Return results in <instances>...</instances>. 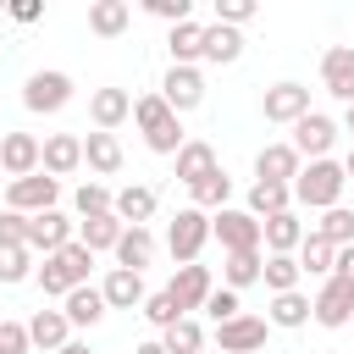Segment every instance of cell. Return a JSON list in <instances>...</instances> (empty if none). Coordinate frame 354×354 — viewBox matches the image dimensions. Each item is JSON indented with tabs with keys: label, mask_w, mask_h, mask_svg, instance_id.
Listing matches in <instances>:
<instances>
[{
	"label": "cell",
	"mask_w": 354,
	"mask_h": 354,
	"mask_svg": "<svg viewBox=\"0 0 354 354\" xmlns=\"http://www.w3.org/2000/svg\"><path fill=\"white\" fill-rule=\"evenodd\" d=\"M88 266H94V249H83L77 238L55 254H44V266L33 271V282L44 288V299H66L72 288H88Z\"/></svg>",
	"instance_id": "1"
},
{
	"label": "cell",
	"mask_w": 354,
	"mask_h": 354,
	"mask_svg": "<svg viewBox=\"0 0 354 354\" xmlns=\"http://www.w3.org/2000/svg\"><path fill=\"white\" fill-rule=\"evenodd\" d=\"M133 122H138V133H144V144L155 149V155H177L188 138H183V122H177V111L160 100V94H144V100H133Z\"/></svg>",
	"instance_id": "2"
},
{
	"label": "cell",
	"mask_w": 354,
	"mask_h": 354,
	"mask_svg": "<svg viewBox=\"0 0 354 354\" xmlns=\"http://www.w3.org/2000/svg\"><path fill=\"white\" fill-rule=\"evenodd\" d=\"M343 160H310L299 177H293V199L304 205V210H332L337 199H343Z\"/></svg>",
	"instance_id": "3"
},
{
	"label": "cell",
	"mask_w": 354,
	"mask_h": 354,
	"mask_svg": "<svg viewBox=\"0 0 354 354\" xmlns=\"http://www.w3.org/2000/svg\"><path fill=\"white\" fill-rule=\"evenodd\" d=\"M205 238H210V216H205L199 205L177 210V216H171V227H166V249H171V260H177V266H194V260H199V249H205Z\"/></svg>",
	"instance_id": "4"
},
{
	"label": "cell",
	"mask_w": 354,
	"mask_h": 354,
	"mask_svg": "<svg viewBox=\"0 0 354 354\" xmlns=\"http://www.w3.org/2000/svg\"><path fill=\"white\" fill-rule=\"evenodd\" d=\"M55 199H61V183H55L50 171L17 177V183L6 188V210H22V216H44V210H55Z\"/></svg>",
	"instance_id": "5"
},
{
	"label": "cell",
	"mask_w": 354,
	"mask_h": 354,
	"mask_svg": "<svg viewBox=\"0 0 354 354\" xmlns=\"http://www.w3.org/2000/svg\"><path fill=\"white\" fill-rule=\"evenodd\" d=\"M210 238H221L227 254H249V249L266 243V232H260V221L249 210H216L210 216Z\"/></svg>",
	"instance_id": "6"
},
{
	"label": "cell",
	"mask_w": 354,
	"mask_h": 354,
	"mask_svg": "<svg viewBox=\"0 0 354 354\" xmlns=\"http://www.w3.org/2000/svg\"><path fill=\"white\" fill-rule=\"evenodd\" d=\"M22 105L39 111V116L66 111V105H72V77H66V72H33V77L22 83Z\"/></svg>",
	"instance_id": "7"
},
{
	"label": "cell",
	"mask_w": 354,
	"mask_h": 354,
	"mask_svg": "<svg viewBox=\"0 0 354 354\" xmlns=\"http://www.w3.org/2000/svg\"><path fill=\"white\" fill-rule=\"evenodd\" d=\"M0 171H6L11 183L44 171V144H39L33 133H6V138H0Z\"/></svg>",
	"instance_id": "8"
},
{
	"label": "cell",
	"mask_w": 354,
	"mask_h": 354,
	"mask_svg": "<svg viewBox=\"0 0 354 354\" xmlns=\"http://www.w3.org/2000/svg\"><path fill=\"white\" fill-rule=\"evenodd\" d=\"M266 348V315H238L216 326V354H260Z\"/></svg>",
	"instance_id": "9"
},
{
	"label": "cell",
	"mask_w": 354,
	"mask_h": 354,
	"mask_svg": "<svg viewBox=\"0 0 354 354\" xmlns=\"http://www.w3.org/2000/svg\"><path fill=\"white\" fill-rule=\"evenodd\" d=\"M310 304H315V321H321V326H348V321H354V282L326 277Z\"/></svg>",
	"instance_id": "10"
},
{
	"label": "cell",
	"mask_w": 354,
	"mask_h": 354,
	"mask_svg": "<svg viewBox=\"0 0 354 354\" xmlns=\"http://www.w3.org/2000/svg\"><path fill=\"white\" fill-rule=\"evenodd\" d=\"M160 100L183 116V111H194V105H205V77H199V66H171L166 77H160Z\"/></svg>",
	"instance_id": "11"
},
{
	"label": "cell",
	"mask_w": 354,
	"mask_h": 354,
	"mask_svg": "<svg viewBox=\"0 0 354 354\" xmlns=\"http://www.w3.org/2000/svg\"><path fill=\"white\" fill-rule=\"evenodd\" d=\"M260 111H266V122H299V116H310V88L304 83H271L266 88V100H260Z\"/></svg>",
	"instance_id": "12"
},
{
	"label": "cell",
	"mask_w": 354,
	"mask_h": 354,
	"mask_svg": "<svg viewBox=\"0 0 354 354\" xmlns=\"http://www.w3.org/2000/svg\"><path fill=\"white\" fill-rule=\"evenodd\" d=\"M332 144H337V122H332V116L310 111V116H299V122H293V149H299V155L326 160V149H332Z\"/></svg>",
	"instance_id": "13"
},
{
	"label": "cell",
	"mask_w": 354,
	"mask_h": 354,
	"mask_svg": "<svg viewBox=\"0 0 354 354\" xmlns=\"http://www.w3.org/2000/svg\"><path fill=\"white\" fill-rule=\"evenodd\" d=\"M299 171H304V155H299L293 144H266V149L254 155V183H288V188H293Z\"/></svg>",
	"instance_id": "14"
},
{
	"label": "cell",
	"mask_w": 354,
	"mask_h": 354,
	"mask_svg": "<svg viewBox=\"0 0 354 354\" xmlns=\"http://www.w3.org/2000/svg\"><path fill=\"white\" fill-rule=\"evenodd\" d=\"M321 83H326L332 100L354 105V44H332V50L321 55Z\"/></svg>",
	"instance_id": "15"
},
{
	"label": "cell",
	"mask_w": 354,
	"mask_h": 354,
	"mask_svg": "<svg viewBox=\"0 0 354 354\" xmlns=\"http://www.w3.org/2000/svg\"><path fill=\"white\" fill-rule=\"evenodd\" d=\"M166 293H171L177 310L188 315V310H205V299H210L216 288H210V271H205V266H177V277L166 282Z\"/></svg>",
	"instance_id": "16"
},
{
	"label": "cell",
	"mask_w": 354,
	"mask_h": 354,
	"mask_svg": "<svg viewBox=\"0 0 354 354\" xmlns=\"http://www.w3.org/2000/svg\"><path fill=\"white\" fill-rule=\"evenodd\" d=\"M77 166H83V138H77V133H50V138H44V171L61 183V177H72Z\"/></svg>",
	"instance_id": "17"
},
{
	"label": "cell",
	"mask_w": 354,
	"mask_h": 354,
	"mask_svg": "<svg viewBox=\"0 0 354 354\" xmlns=\"http://www.w3.org/2000/svg\"><path fill=\"white\" fill-rule=\"evenodd\" d=\"M66 243H72V221H66L61 210L28 216V249H44V254H55V249H66Z\"/></svg>",
	"instance_id": "18"
},
{
	"label": "cell",
	"mask_w": 354,
	"mask_h": 354,
	"mask_svg": "<svg viewBox=\"0 0 354 354\" xmlns=\"http://www.w3.org/2000/svg\"><path fill=\"white\" fill-rule=\"evenodd\" d=\"M100 293H105V304L111 310H144V277L138 271H122V266H111V277L100 282Z\"/></svg>",
	"instance_id": "19"
},
{
	"label": "cell",
	"mask_w": 354,
	"mask_h": 354,
	"mask_svg": "<svg viewBox=\"0 0 354 354\" xmlns=\"http://www.w3.org/2000/svg\"><path fill=\"white\" fill-rule=\"evenodd\" d=\"M28 337H33V348H50V354H61V348L72 343V321H66V310H33V321H28Z\"/></svg>",
	"instance_id": "20"
},
{
	"label": "cell",
	"mask_w": 354,
	"mask_h": 354,
	"mask_svg": "<svg viewBox=\"0 0 354 354\" xmlns=\"http://www.w3.org/2000/svg\"><path fill=\"white\" fill-rule=\"evenodd\" d=\"M88 116H94V127H100V133H111V127H122V122L133 116V94H127V88H94Z\"/></svg>",
	"instance_id": "21"
},
{
	"label": "cell",
	"mask_w": 354,
	"mask_h": 354,
	"mask_svg": "<svg viewBox=\"0 0 354 354\" xmlns=\"http://www.w3.org/2000/svg\"><path fill=\"white\" fill-rule=\"evenodd\" d=\"M122 232H127V227H122V216H116V210H105V216H88V221H77V243H83V249H94V254H100V249H111V254H116Z\"/></svg>",
	"instance_id": "22"
},
{
	"label": "cell",
	"mask_w": 354,
	"mask_h": 354,
	"mask_svg": "<svg viewBox=\"0 0 354 354\" xmlns=\"http://www.w3.org/2000/svg\"><path fill=\"white\" fill-rule=\"evenodd\" d=\"M83 160H88V171H100V177H116L122 171V144H116V133H88L83 138Z\"/></svg>",
	"instance_id": "23"
},
{
	"label": "cell",
	"mask_w": 354,
	"mask_h": 354,
	"mask_svg": "<svg viewBox=\"0 0 354 354\" xmlns=\"http://www.w3.org/2000/svg\"><path fill=\"white\" fill-rule=\"evenodd\" d=\"M210 171H216V149H210L205 138H188V144L177 149V183L194 188V183H205Z\"/></svg>",
	"instance_id": "24"
},
{
	"label": "cell",
	"mask_w": 354,
	"mask_h": 354,
	"mask_svg": "<svg viewBox=\"0 0 354 354\" xmlns=\"http://www.w3.org/2000/svg\"><path fill=\"white\" fill-rule=\"evenodd\" d=\"M149 260H155V232H149V227H127V232H122V243H116V266L144 277V266H149Z\"/></svg>",
	"instance_id": "25"
},
{
	"label": "cell",
	"mask_w": 354,
	"mask_h": 354,
	"mask_svg": "<svg viewBox=\"0 0 354 354\" xmlns=\"http://www.w3.org/2000/svg\"><path fill=\"white\" fill-rule=\"evenodd\" d=\"M127 22H133V6L127 0H94L88 6V33H100V39L127 33Z\"/></svg>",
	"instance_id": "26"
},
{
	"label": "cell",
	"mask_w": 354,
	"mask_h": 354,
	"mask_svg": "<svg viewBox=\"0 0 354 354\" xmlns=\"http://www.w3.org/2000/svg\"><path fill=\"white\" fill-rule=\"evenodd\" d=\"M166 44H171V66H194V61H205V22H194V17L177 22Z\"/></svg>",
	"instance_id": "27"
},
{
	"label": "cell",
	"mask_w": 354,
	"mask_h": 354,
	"mask_svg": "<svg viewBox=\"0 0 354 354\" xmlns=\"http://www.w3.org/2000/svg\"><path fill=\"white\" fill-rule=\"evenodd\" d=\"M288 205H293V188H288V183H254L243 210H249L254 221H271V216H282Z\"/></svg>",
	"instance_id": "28"
},
{
	"label": "cell",
	"mask_w": 354,
	"mask_h": 354,
	"mask_svg": "<svg viewBox=\"0 0 354 354\" xmlns=\"http://www.w3.org/2000/svg\"><path fill=\"white\" fill-rule=\"evenodd\" d=\"M111 210L122 216V227H149V216H155V188L133 183V188H122V194H116V205H111Z\"/></svg>",
	"instance_id": "29"
},
{
	"label": "cell",
	"mask_w": 354,
	"mask_h": 354,
	"mask_svg": "<svg viewBox=\"0 0 354 354\" xmlns=\"http://www.w3.org/2000/svg\"><path fill=\"white\" fill-rule=\"evenodd\" d=\"M260 232H266V249H271V254H293V249L304 243V221H299L293 210H282V216L260 221Z\"/></svg>",
	"instance_id": "30"
},
{
	"label": "cell",
	"mask_w": 354,
	"mask_h": 354,
	"mask_svg": "<svg viewBox=\"0 0 354 354\" xmlns=\"http://www.w3.org/2000/svg\"><path fill=\"white\" fill-rule=\"evenodd\" d=\"M61 310H66V321H72V326H94V321H100V315H105L111 304H105V293H100V288L88 282V288H72Z\"/></svg>",
	"instance_id": "31"
},
{
	"label": "cell",
	"mask_w": 354,
	"mask_h": 354,
	"mask_svg": "<svg viewBox=\"0 0 354 354\" xmlns=\"http://www.w3.org/2000/svg\"><path fill=\"white\" fill-rule=\"evenodd\" d=\"M332 266H337V243H326L321 232H304V243H299V271L332 277Z\"/></svg>",
	"instance_id": "32"
},
{
	"label": "cell",
	"mask_w": 354,
	"mask_h": 354,
	"mask_svg": "<svg viewBox=\"0 0 354 354\" xmlns=\"http://www.w3.org/2000/svg\"><path fill=\"white\" fill-rule=\"evenodd\" d=\"M238 55H243V33H238V28H221V22H210V28H205V61L227 66V61H238Z\"/></svg>",
	"instance_id": "33"
},
{
	"label": "cell",
	"mask_w": 354,
	"mask_h": 354,
	"mask_svg": "<svg viewBox=\"0 0 354 354\" xmlns=\"http://www.w3.org/2000/svg\"><path fill=\"white\" fill-rule=\"evenodd\" d=\"M299 277H304V271H299V254H266L260 282L271 288V299H277V293H293V288H299Z\"/></svg>",
	"instance_id": "34"
},
{
	"label": "cell",
	"mask_w": 354,
	"mask_h": 354,
	"mask_svg": "<svg viewBox=\"0 0 354 354\" xmlns=\"http://www.w3.org/2000/svg\"><path fill=\"white\" fill-rule=\"evenodd\" d=\"M304 321H315V304H310L299 288L271 299V326H288V332H293V326H304Z\"/></svg>",
	"instance_id": "35"
},
{
	"label": "cell",
	"mask_w": 354,
	"mask_h": 354,
	"mask_svg": "<svg viewBox=\"0 0 354 354\" xmlns=\"http://www.w3.org/2000/svg\"><path fill=\"white\" fill-rule=\"evenodd\" d=\"M188 194H194V205H199L205 216H210V210H227V194H232V177H227V171L216 166V171H210L205 183H194Z\"/></svg>",
	"instance_id": "36"
},
{
	"label": "cell",
	"mask_w": 354,
	"mask_h": 354,
	"mask_svg": "<svg viewBox=\"0 0 354 354\" xmlns=\"http://www.w3.org/2000/svg\"><path fill=\"white\" fill-rule=\"evenodd\" d=\"M260 271H266V254H260V249H249V254H227V266H221V277H227L232 293L249 288V282H260Z\"/></svg>",
	"instance_id": "37"
},
{
	"label": "cell",
	"mask_w": 354,
	"mask_h": 354,
	"mask_svg": "<svg viewBox=\"0 0 354 354\" xmlns=\"http://www.w3.org/2000/svg\"><path fill=\"white\" fill-rule=\"evenodd\" d=\"M310 232H321L326 243H337V249H348V243H354V210H343V205H332V210H326V216H321V221H315Z\"/></svg>",
	"instance_id": "38"
},
{
	"label": "cell",
	"mask_w": 354,
	"mask_h": 354,
	"mask_svg": "<svg viewBox=\"0 0 354 354\" xmlns=\"http://www.w3.org/2000/svg\"><path fill=\"white\" fill-rule=\"evenodd\" d=\"M160 343H166V354H205V332H199V321L188 315V321H177L171 332H160Z\"/></svg>",
	"instance_id": "39"
},
{
	"label": "cell",
	"mask_w": 354,
	"mask_h": 354,
	"mask_svg": "<svg viewBox=\"0 0 354 354\" xmlns=\"http://www.w3.org/2000/svg\"><path fill=\"white\" fill-rule=\"evenodd\" d=\"M28 254H33L28 243H0V282H6V288L33 277V260H28Z\"/></svg>",
	"instance_id": "40"
},
{
	"label": "cell",
	"mask_w": 354,
	"mask_h": 354,
	"mask_svg": "<svg viewBox=\"0 0 354 354\" xmlns=\"http://www.w3.org/2000/svg\"><path fill=\"white\" fill-rule=\"evenodd\" d=\"M144 321H149V326H160V332H171V326H177V321H188V315H183V310H177V299L160 288V293H149V299H144Z\"/></svg>",
	"instance_id": "41"
},
{
	"label": "cell",
	"mask_w": 354,
	"mask_h": 354,
	"mask_svg": "<svg viewBox=\"0 0 354 354\" xmlns=\"http://www.w3.org/2000/svg\"><path fill=\"white\" fill-rule=\"evenodd\" d=\"M72 205H77V216H83V221H88V216H105V210H111V205H116V194H111V188H105V183H83V188H77V194H72Z\"/></svg>",
	"instance_id": "42"
},
{
	"label": "cell",
	"mask_w": 354,
	"mask_h": 354,
	"mask_svg": "<svg viewBox=\"0 0 354 354\" xmlns=\"http://www.w3.org/2000/svg\"><path fill=\"white\" fill-rule=\"evenodd\" d=\"M205 315H210L216 326H227V321H238V315H243V304H238V293H232V288H216V293L205 299Z\"/></svg>",
	"instance_id": "43"
},
{
	"label": "cell",
	"mask_w": 354,
	"mask_h": 354,
	"mask_svg": "<svg viewBox=\"0 0 354 354\" xmlns=\"http://www.w3.org/2000/svg\"><path fill=\"white\" fill-rule=\"evenodd\" d=\"M254 17V0H216V22L221 28H243Z\"/></svg>",
	"instance_id": "44"
},
{
	"label": "cell",
	"mask_w": 354,
	"mask_h": 354,
	"mask_svg": "<svg viewBox=\"0 0 354 354\" xmlns=\"http://www.w3.org/2000/svg\"><path fill=\"white\" fill-rule=\"evenodd\" d=\"M28 348H33L28 326L22 321H0V354H28Z\"/></svg>",
	"instance_id": "45"
},
{
	"label": "cell",
	"mask_w": 354,
	"mask_h": 354,
	"mask_svg": "<svg viewBox=\"0 0 354 354\" xmlns=\"http://www.w3.org/2000/svg\"><path fill=\"white\" fill-rule=\"evenodd\" d=\"M144 6H149V17H160V22H171V28L188 22V11H194L188 0H144Z\"/></svg>",
	"instance_id": "46"
},
{
	"label": "cell",
	"mask_w": 354,
	"mask_h": 354,
	"mask_svg": "<svg viewBox=\"0 0 354 354\" xmlns=\"http://www.w3.org/2000/svg\"><path fill=\"white\" fill-rule=\"evenodd\" d=\"M0 243H28V216L22 210H0Z\"/></svg>",
	"instance_id": "47"
},
{
	"label": "cell",
	"mask_w": 354,
	"mask_h": 354,
	"mask_svg": "<svg viewBox=\"0 0 354 354\" xmlns=\"http://www.w3.org/2000/svg\"><path fill=\"white\" fill-rule=\"evenodd\" d=\"M11 17H17V22H39L44 6H39V0H11Z\"/></svg>",
	"instance_id": "48"
},
{
	"label": "cell",
	"mask_w": 354,
	"mask_h": 354,
	"mask_svg": "<svg viewBox=\"0 0 354 354\" xmlns=\"http://www.w3.org/2000/svg\"><path fill=\"white\" fill-rule=\"evenodd\" d=\"M332 277L354 282V243H348V249H337V266H332Z\"/></svg>",
	"instance_id": "49"
},
{
	"label": "cell",
	"mask_w": 354,
	"mask_h": 354,
	"mask_svg": "<svg viewBox=\"0 0 354 354\" xmlns=\"http://www.w3.org/2000/svg\"><path fill=\"white\" fill-rule=\"evenodd\" d=\"M133 354H166V343H138Z\"/></svg>",
	"instance_id": "50"
},
{
	"label": "cell",
	"mask_w": 354,
	"mask_h": 354,
	"mask_svg": "<svg viewBox=\"0 0 354 354\" xmlns=\"http://www.w3.org/2000/svg\"><path fill=\"white\" fill-rule=\"evenodd\" d=\"M61 354H94V348H88V343H66Z\"/></svg>",
	"instance_id": "51"
},
{
	"label": "cell",
	"mask_w": 354,
	"mask_h": 354,
	"mask_svg": "<svg viewBox=\"0 0 354 354\" xmlns=\"http://www.w3.org/2000/svg\"><path fill=\"white\" fill-rule=\"evenodd\" d=\"M343 177H354V149H348V155H343Z\"/></svg>",
	"instance_id": "52"
},
{
	"label": "cell",
	"mask_w": 354,
	"mask_h": 354,
	"mask_svg": "<svg viewBox=\"0 0 354 354\" xmlns=\"http://www.w3.org/2000/svg\"><path fill=\"white\" fill-rule=\"evenodd\" d=\"M343 127H348V133H354V105H348V116H343Z\"/></svg>",
	"instance_id": "53"
},
{
	"label": "cell",
	"mask_w": 354,
	"mask_h": 354,
	"mask_svg": "<svg viewBox=\"0 0 354 354\" xmlns=\"http://www.w3.org/2000/svg\"><path fill=\"white\" fill-rule=\"evenodd\" d=\"M0 11H11V0H0Z\"/></svg>",
	"instance_id": "54"
}]
</instances>
